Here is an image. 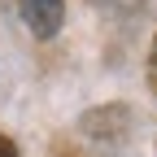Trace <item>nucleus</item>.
Segmentation results:
<instances>
[{"mask_svg": "<svg viewBox=\"0 0 157 157\" xmlns=\"http://www.w3.org/2000/svg\"><path fill=\"white\" fill-rule=\"evenodd\" d=\"M22 5V22L39 35V39H52L61 31V17H66V0H17Z\"/></svg>", "mask_w": 157, "mask_h": 157, "instance_id": "f257e3e1", "label": "nucleus"}, {"mask_svg": "<svg viewBox=\"0 0 157 157\" xmlns=\"http://www.w3.org/2000/svg\"><path fill=\"white\" fill-rule=\"evenodd\" d=\"M148 83H153V92H157V39H153V52H148Z\"/></svg>", "mask_w": 157, "mask_h": 157, "instance_id": "f03ea898", "label": "nucleus"}, {"mask_svg": "<svg viewBox=\"0 0 157 157\" xmlns=\"http://www.w3.org/2000/svg\"><path fill=\"white\" fill-rule=\"evenodd\" d=\"M0 157H17V144L9 140V135H0Z\"/></svg>", "mask_w": 157, "mask_h": 157, "instance_id": "7ed1b4c3", "label": "nucleus"}]
</instances>
